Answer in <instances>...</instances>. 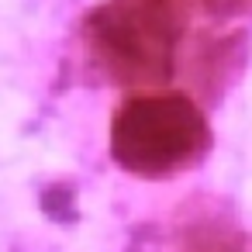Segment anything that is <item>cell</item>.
<instances>
[{
  "mask_svg": "<svg viewBox=\"0 0 252 252\" xmlns=\"http://www.w3.org/2000/svg\"><path fill=\"white\" fill-rule=\"evenodd\" d=\"M200 138V118L176 97L135 100L114 125V152L125 156V166L142 173H169L187 166V159L197 156Z\"/></svg>",
  "mask_w": 252,
  "mask_h": 252,
  "instance_id": "6da1fadb",
  "label": "cell"
}]
</instances>
